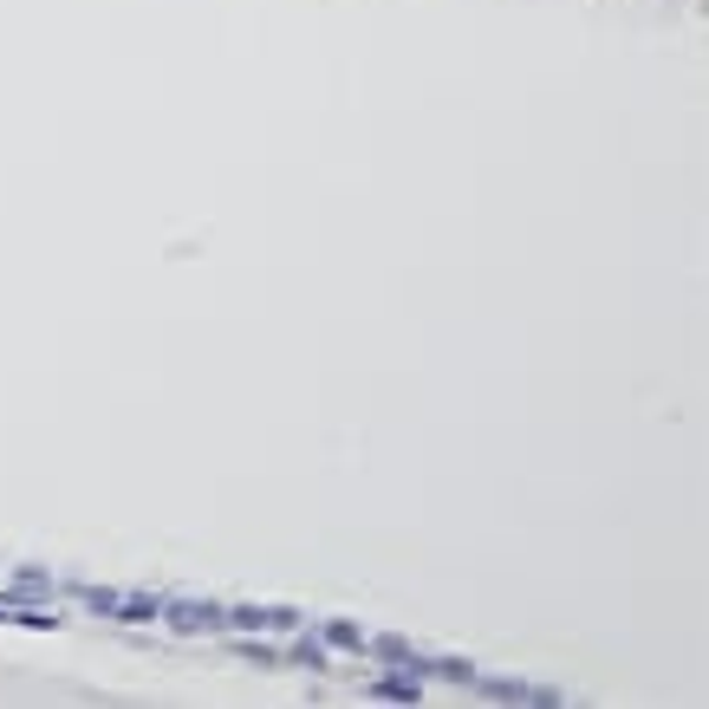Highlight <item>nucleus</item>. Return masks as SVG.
Masks as SVG:
<instances>
[{
  "mask_svg": "<svg viewBox=\"0 0 709 709\" xmlns=\"http://www.w3.org/2000/svg\"><path fill=\"white\" fill-rule=\"evenodd\" d=\"M118 619L124 625H150V619H163V599L156 592H131V599H118Z\"/></svg>",
  "mask_w": 709,
  "mask_h": 709,
  "instance_id": "20e7f679",
  "label": "nucleus"
},
{
  "mask_svg": "<svg viewBox=\"0 0 709 709\" xmlns=\"http://www.w3.org/2000/svg\"><path fill=\"white\" fill-rule=\"evenodd\" d=\"M371 697H384V703H417V697H424V677H378Z\"/></svg>",
  "mask_w": 709,
  "mask_h": 709,
  "instance_id": "39448f33",
  "label": "nucleus"
},
{
  "mask_svg": "<svg viewBox=\"0 0 709 709\" xmlns=\"http://www.w3.org/2000/svg\"><path fill=\"white\" fill-rule=\"evenodd\" d=\"M364 651H371V657H384V664H404V670H417V664H424V651H417L411 639H397V632H378V639L364 632Z\"/></svg>",
  "mask_w": 709,
  "mask_h": 709,
  "instance_id": "7ed1b4c3",
  "label": "nucleus"
},
{
  "mask_svg": "<svg viewBox=\"0 0 709 709\" xmlns=\"http://www.w3.org/2000/svg\"><path fill=\"white\" fill-rule=\"evenodd\" d=\"M163 625L183 632V639H189V632H215V625H221V606H215V599H163Z\"/></svg>",
  "mask_w": 709,
  "mask_h": 709,
  "instance_id": "f257e3e1",
  "label": "nucleus"
},
{
  "mask_svg": "<svg viewBox=\"0 0 709 709\" xmlns=\"http://www.w3.org/2000/svg\"><path fill=\"white\" fill-rule=\"evenodd\" d=\"M319 639L332 644V651H364V632H358L352 619H319Z\"/></svg>",
  "mask_w": 709,
  "mask_h": 709,
  "instance_id": "0eeeda50",
  "label": "nucleus"
},
{
  "mask_svg": "<svg viewBox=\"0 0 709 709\" xmlns=\"http://www.w3.org/2000/svg\"><path fill=\"white\" fill-rule=\"evenodd\" d=\"M234 651H241V657H248V664H261V670H274V664H281V657H274V651H268V644H254V639H241V644H234Z\"/></svg>",
  "mask_w": 709,
  "mask_h": 709,
  "instance_id": "f8f14e48",
  "label": "nucleus"
},
{
  "mask_svg": "<svg viewBox=\"0 0 709 709\" xmlns=\"http://www.w3.org/2000/svg\"><path fill=\"white\" fill-rule=\"evenodd\" d=\"M78 599H85V606H91L98 619H118V599H124V592H111V586H85Z\"/></svg>",
  "mask_w": 709,
  "mask_h": 709,
  "instance_id": "9b49d317",
  "label": "nucleus"
},
{
  "mask_svg": "<svg viewBox=\"0 0 709 709\" xmlns=\"http://www.w3.org/2000/svg\"><path fill=\"white\" fill-rule=\"evenodd\" d=\"M0 606H7V612H20V606H53V579H46L40 567H20Z\"/></svg>",
  "mask_w": 709,
  "mask_h": 709,
  "instance_id": "f03ea898",
  "label": "nucleus"
},
{
  "mask_svg": "<svg viewBox=\"0 0 709 709\" xmlns=\"http://www.w3.org/2000/svg\"><path fill=\"white\" fill-rule=\"evenodd\" d=\"M476 684H482V697H495V703H534V690L514 684V677H476Z\"/></svg>",
  "mask_w": 709,
  "mask_h": 709,
  "instance_id": "6e6552de",
  "label": "nucleus"
},
{
  "mask_svg": "<svg viewBox=\"0 0 709 709\" xmlns=\"http://www.w3.org/2000/svg\"><path fill=\"white\" fill-rule=\"evenodd\" d=\"M293 664H299V670H326V664H332V657H326V639L299 632V639H293Z\"/></svg>",
  "mask_w": 709,
  "mask_h": 709,
  "instance_id": "1a4fd4ad",
  "label": "nucleus"
},
{
  "mask_svg": "<svg viewBox=\"0 0 709 709\" xmlns=\"http://www.w3.org/2000/svg\"><path fill=\"white\" fill-rule=\"evenodd\" d=\"M221 625H234V632H261V625H274V606H234V612H221Z\"/></svg>",
  "mask_w": 709,
  "mask_h": 709,
  "instance_id": "9d476101",
  "label": "nucleus"
},
{
  "mask_svg": "<svg viewBox=\"0 0 709 709\" xmlns=\"http://www.w3.org/2000/svg\"><path fill=\"white\" fill-rule=\"evenodd\" d=\"M417 670L443 677V684H476V664H469V657H424Z\"/></svg>",
  "mask_w": 709,
  "mask_h": 709,
  "instance_id": "423d86ee",
  "label": "nucleus"
}]
</instances>
